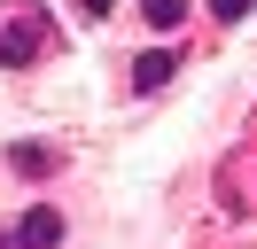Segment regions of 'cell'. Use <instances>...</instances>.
<instances>
[{
  "instance_id": "obj_1",
  "label": "cell",
  "mask_w": 257,
  "mask_h": 249,
  "mask_svg": "<svg viewBox=\"0 0 257 249\" xmlns=\"http://www.w3.org/2000/svg\"><path fill=\"white\" fill-rule=\"evenodd\" d=\"M39 39H47V24H39L32 8L8 16V24H0V62H32V55H39Z\"/></svg>"
},
{
  "instance_id": "obj_5",
  "label": "cell",
  "mask_w": 257,
  "mask_h": 249,
  "mask_svg": "<svg viewBox=\"0 0 257 249\" xmlns=\"http://www.w3.org/2000/svg\"><path fill=\"white\" fill-rule=\"evenodd\" d=\"M16 171H24V179H47V171H55V148H39V140H24V148H16Z\"/></svg>"
},
{
  "instance_id": "obj_6",
  "label": "cell",
  "mask_w": 257,
  "mask_h": 249,
  "mask_svg": "<svg viewBox=\"0 0 257 249\" xmlns=\"http://www.w3.org/2000/svg\"><path fill=\"white\" fill-rule=\"evenodd\" d=\"M210 16H218V24H241V16H249V0H210Z\"/></svg>"
},
{
  "instance_id": "obj_7",
  "label": "cell",
  "mask_w": 257,
  "mask_h": 249,
  "mask_svg": "<svg viewBox=\"0 0 257 249\" xmlns=\"http://www.w3.org/2000/svg\"><path fill=\"white\" fill-rule=\"evenodd\" d=\"M109 8H117V0H86V16H109Z\"/></svg>"
},
{
  "instance_id": "obj_8",
  "label": "cell",
  "mask_w": 257,
  "mask_h": 249,
  "mask_svg": "<svg viewBox=\"0 0 257 249\" xmlns=\"http://www.w3.org/2000/svg\"><path fill=\"white\" fill-rule=\"evenodd\" d=\"M0 249H24V241H16V233H0Z\"/></svg>"
},
{
  "instance_id": "obj_3",
  "label": "cell",
  "mask_w": 257,
  "mask_h": 249,
  "mask_svg": "<svg viewBox=\"0 0 257 249\" xmlns=\"http://www.w3.org/2000/svg\"><path fill=\"white\" fill-rule=\"evenodd\" d=\"M172 70H179V55H164V47H148V55L133 62V86H141V93H164V86H172Z\"/></svg>"
},
{
  "instance_id": "obj_4",
  "label": "cell",
  "mask_w": 257,
  "mask_h": 249,
  "mask_svg": "<svg viewBox=\"0 0 257 249\" xmlns=\"http://www.w3.org/2000/svg\"><path fill=\"white\" fill-rule=\"evenodd\" d=\"M141 16L156 31H179V24H187V0H141Z\"/></svg>"
},
{
  "instance_id": "obj_2",
  "label": "cell",
  "mask_w": 257,
  "mask_h": 249,
  "mask_svg": "<svg viewBox=\"0 0 257 249\" xmlns=\"http://www.w3.org/2000/svg\"><path fill=\"white\" fill-rule=\"evenodd\" d=\"M16 241H24V249H55V241H63V210H47V202H39V210H24Z\"/></svg>"
}]
</instances>
